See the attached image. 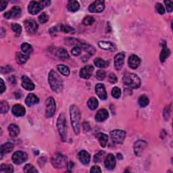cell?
Wrapping results in <instances>:
<instances>
[{
    "mask_svg": "<svg viewBox=\"0 0 173 173\" xmlns=\"http://www.w3.org/2000/svg\"><path fill=\"white\" fill-rule=\"evenodd\" d=\"M48 83L53 91L60 93L63 89V81L56 71L52 70L48 76Z\"/></svg>",
    "mask_w": 173,
    "mask_h": 173,
    "instance_id": "6da1fadb",
    "label": "cell"
},
{
    "mask_svg": "<svg viewBox=\"0 0 173 173\" xmlns=\"http://www.w3.org/2000/svg\"><path fill=\"white\" fill-rule=\"evenodd\" d=\"M70 116L74 133L76 135H79L81 128V114L79 108L75 105H72L70 107Z\"/></svg>",
    "mask_w": 173,
    "mask_h": 173,
    "instance_id": "7a4b0ae2",
    "label": "cell"
},
{
    "mask_svg": "<svg viewBox=\"0 0 173 173\" xmlns=\"http://www.w3.org/2000/svg\"><path fill=\"white\" fill-rule=\"evenodd\" d=\"M57 129L58 131L61 140L63 142L67 139V125L66 116L64 113L60 114L57 120Z\"/></svg>",
    "mask_w": 173,
    "mask_h": 173,
    "instance_id": "3957f363",
    "label": "cell"
},
{
    "mask_svg": "<svg viewBox=\"0 0 173 173\" xmlns=\"http://www.w3.org/2000/svg\"><path fill=\"white\" fill-rule=\"evenodd\" d=\"M123 83L130 88L137 89L141 85V79L139 77L133 73H126L123 77Z\"/></svg>",
    "mask_w": 173,
    "mask_h": 173,
    "instance_id": "277c9868",
    "label": "cell"
},
{
    "mask_svg": "<svg viewBox=\"0 0 173 173\" xmlns=\"http://www.w3.org/2000/svg\"><path fill=\"white\" fill-rule=\"evenodd\" d=\"M56 110V101L52 97H49L45 101V116L52 118Z\"/></svg>",
    "mask_w": 173,
    "mask_h": 173,
    "instance_id": "5b68a950",
    "label": "cell"
},
{
    "mask_svg": "<svg viewBox=\"0 0 173 173\" xmlns=\"http://www.w3.org/2000/svg\"><path fill=\"white\" fill-rule=\"evenodd\" d=\"M52 164L56 168H63L67 166V158L63 155L57 154L52 157Z\"/></svg>",
    "mask_w": 173,
    "mask_h": 173,
    "instance_id": "8992f818",
    "label": "cell"
},
{
    "mask_svg": "<svg viewBox=\"0 0 173 173\" xmlns=\"http://www.w3.org/2000/svg\"><path fill=\"white\" fill-rule=\"evenodd\" d=\"M110 138L112 141L117 144H122L125 141L126 137V133L122 130H114L110 132Z\"/></svg>",
    "mask_w": 173,
    "mask_h": 173,
    "instance_id": "52a82bcc",
    "label": "cell"
},
{
    "mask_svg": "<svg viewBox=\"0 0 173 173\" xmlns=\"http://www.w3.org/2000/svg\"><path fill=\"white\" fill-rule=\"evenodd\" d=\"M44 7L45 6L43 1L39 2L36 1H32L28 4V11L31 15H36L42 11L44 8Z\"/></svg>",
    "mask_w": 173,
    "mask_h": 173,
    "instance_id": "ba28073f",
    "label": "cell"
},
{
    "mask_svg": "<svg viewBox=\"0 0 173 173\" xmlns=\"http://www.w3.org/2000/svg\"><path fill=\"white\" fill-rule=\"evenodd\" d=\"M57 32H63L64 33H74L75 32V28L73 27L67 25V24H60L56 27H53L49 29V32L51 34L56 33Z\"/></svg>",
    "mask_w": 173,
    "mask_h": 173,
    "instance_id": "9c48e42d",
    "label": "cell"
},
{
    "mask_svg": "<svg viewBox=\"0 0 173 173\" xmlns=\"http://www.w3.org/2000/svg\"><path fill=\"white\" fill-rule=\"evenodd\" d=\"M105 9V2L102 0H97L90 4L89 11L92 13H100Z\"/></svg>",
    "mask_w": 173,
    "mask_h": 173,
    "instance_id": "30bf717a",
    "label": "cell"
},
{
    "mask_svg": "<svg viewBox=\"0 0 173 173\" xmlns=\"http://www.w3.org/2000/svg\"><path fill=\"white\" fill-rule=\"evenodd\" d=\"M28 159V156L25 153V152L22 151H16L15 153L12 155V162H13L15 164H21L26 162Z\"/></svg>",
    "mask_w": 173,
    "mask_h": 173,
    "instance_id": "8fae6325",
    "label": "cell"
},
{
    "mask_svg": "<svg viewBox=\"0 0 173 173\" xmlns=\"http://www.w3.org/2000/svg\"><path fill=\"white\" fill-rule=\"evenodd\" d=\"M21 8L18 6H14L9 11L6 12V13L3 14V16L4 18H6L7 19H15L20 17V16L21 15Z\"/></svg>",
    "mask_w": 173,
    "mask_h": 173,
    "instance_id": "7c38bea8",
    "label": "cell"
},
{
    "mask_svg": "<svg viewBox=\"0 0 173 173\" xmlns=\"http://www.w3.org/2000/svg\"><path fill=\"white\" fill-rule=\"evenodd\" d=\"M24 25L28 32L31 34H35L38 30V24L35 20L28 19L24 22Z\"/></svg>",
    "mask_w": 173,
    "mask_h": 173,
    "instance_id": "4fadbf2b",
    "label": "cell"
},
{
    "mask_svg": "<svg viewBox=\"0 0 173 173\" xmlns=\"http://www.w3.org/2000/svg\"><path fill=\"white\" fill-rule=\"evenodd\" d=\"M125 53L120 52L114 57V68L116 71H121L125 63Z\"/></svg>",
    "mask_w": 173,
    "mask_h": 173,
    "instance_id": "5bb4252c",
    "label": "cell"
},
{
    "mask_svg": "<svg viewBox=\"0 0 173 173\" xmlns=\"http://www.w3.org/2000/svg\"><path fill=\"white\" fill-rule=\"evenodd\" d=\"M147 143L143 140H138L135 143L134 145V152L137 156H139L142 154L144 150L147 147Z\"/></svg>",
    "mask_w": 173,
    "mask_h": 173,
    "instance_id": "9a60e30c",
    "label": "cell"
},
{
    "mask_svg": "<svg viewBox=\"0 0 173 173\" xmlns=\"http://www.w3.org/2000/svg\"><path fill=\"white\" fill-rule=\"evenodd\" d=\"M93 71L94 67L92 65H86L85 67L81 69L79 75L84 79H89L91 77Z\"/></svg>",
    "mask_w": 173,
    "mask_h": 173,
    "instance_id": "2e32d148",
    "label": "cell"
},
{
    "mask_svg": "<svg viewBox=\"0 0 173 173\" xmlns=\"http://www.w3.org/2000/svg\"><path fill=\"white\" fill-rule=\"evenodd\" d=\"M116 161L115 156L112 154H110L105 158L104 165L107 169L112 170L116 166Z\"/></svg>",
    "mask_w": 173,
    "mask_h": 173,
    "instance_id": "e0dca14e",
    "label": "cell"
},
{
    "mask_svg": "<svg viewBox=\"0 0 173 173\" xmlns=\"http://www.w3.org/2000/svg\"><path fill=\"white\" fill-rule=\"evenodd\" d=\"M21 84L22 87L27 91H32L35 89V84L27 76L23 75L21 78Z\"/></svg>",
    "mask_w": 173,
    "mask_h": 173,
    "instance_id": "ac0fdd59",
    "label": "cell"
},
{
    "mask_svg": "<svg viewBox=\"0 0 173 173\" xmlns=\"http://www.w3.org/2000/svg\"><path fill=\"white\" fill-rule=\"evenodd\" d=\"M96 92L97 95V96L102 100H106L107 97H108V95H107L105 86L104 85H103L101 83H98L96 85Z\"/></svg>",
    "mask_w": 173,
    "mask_h": 173,
    "instance_id": "d6986e66",
    "label": "cell"
},
{
    "mask_svg": "<svg viewBox=\"0 0 173 173\" xmlns=\"http://www.w3.org/2000/svg\"><path fill=\"white\" fill-rule=\"evenodd\" d=\"M12 114H13L15 116L21 117L25 115L26 110L24 107L20 104H16L13 106L12 110Z\"/></svg>",
    "mask_w": 173,
    "mask_h": 173,
    "instance_id": "ffe728a7",
    "label": "cell"
},
{
    "mask_svg": "<svg viewBox=\"0 0 173 173\" xmlns=\"http://www.w3.org/2000/svg\"><path fill=\"white\" fill-rule=\"evenodd\" d=\"M129 67L132 69H136L137 68L140 64H141V59L139 58V57L136 56V55H131L129 57Z\"/></svg>",
    "mask_w": 173,
    "mask_h": 173,
    "instance_id": "44dd1931",
    "label": "cell"
},
{
    "mask_svg": "<svg viewBox=\"0 0 173 173\" xmlns=\"http://www.w3.org/2000/svg\"><path fill=\"white\" fill-rule=\"evenodd\" d=\"M78 158H79L80 162L83 164L84 165L89 164L91 160V156L87 151L85 150L81 151L79 154H78Z\"/></svg>",
    "mask_w": 173,
    "mask_h": 173,
    "instance_id": "7402d4cb",
    "label": "cell"
},
{
    "mask_svg": "<svg viewBox=\"0 0 173 173\" xmlns=\"http://www.w3.org/2000/svg\"><path fill=\"white\" fill-rule=\"evenodd\" d=\"M109 116L108 112L106 109H101L96 114V120L97 122H103L106 121Z\"/></svg>",
    "mask_w": 173,
    "mask_h": 173,
    "instance_id": "603a6c76",
    "label": "cell"
},
{
    "mask_svg": "<svg viewBox=\"0 0 173 173\" xmlns=\"http://www.w3.org/2000/svg\"><path fill=\"white\" fill-rule=\"evenodd\" d=\"M39 102V99L37 97V96H36L33 93L28 94L25 100L26 104L29 107L37 104Z\"/></svg>",
    "mask_w": 173,
    "mask_h": 173,
    "instance_id": "cb8c5ba5",
    "label": "cell"
},
{
    "mask_svg": "<svg viewBox=\"0 0 173 173\" xmlns=\"http://www.w3.org/2000/svg\"><path fill=\"white\" fill-rule=\"evenodd\" d=\"M14 146L12 143H4L1 147V159L3 158V155L9 154L14 150Z\"/></svg>",
    "mask_w": 173,
    "mask_h": 173,
    "instance_id": "d4e9b609",
    "label": "cell"
},
{
    "mask_svg": "<svg viewBox=\"0 0 173 173\" xmlns=\"http://www.w3.org/2000/svg\"><path fill=\"white\" fill-rule=\"evenodd\" d=\"M99 46L102 49H104V50H108L114 52L116 50V46L114 43L110 42H100L98 43Z\"/></svg>",
    "mask_w": 173,
    "mask_h": 173,
    "instance_id": "484cf974",
    "label": "cell"
},
{
    "mask_svg": "<svg viewBox=\"0 0 173 173\" xmlns=\"http://www.w3.org/2000/svg\"><path fill=\"white\" fill-rule=\"evenodd\" d=\"M56 56L58 57L59 59L62 60L70 58V56L68 52L64 48H59L57 49L56 53Z\"/></svg>",
    "mask_w": 173,
    "mask_h": 173,
    "instance_id": "4316f807",
    "label": "cell"
},
{
    "mask_svg": "<svg viewBox=\"0 0 173 173\" xmlns=\"http://www.w3.org/2000/svg\"><path fill=\"white\" fill-rule=\"evenodd\" d=\"M80 8V4L77 1H74V0H71L68 2L67 4V9L72 12H75L77 10H79Z\"/></svg>",
    "mask_w": 173,
    "mask_h": 173,
    "instance_id": "83f0119b",
    "label": "cell"
},
{
    "mask_svg": "<svg viewBox=\"0 0 173 173\" xmlns=\"http://www.w3.org/2000/svg\"><path fill=\"white\" fill-rule=\"evenodd\" d=\"M29 57L27 54H22V53H17L16 55V61L18 64H24L28 61Z\"/></svg>",
    "mask_w": 173,
    "mask_h": 173,
    "instance_id": "f1b7e54d",
    "label": "cell"
},
{
    "mask_svg": "<svg viewBox=\"0 0 173 173\" xmlns=\"http://www.w3.org/2000/svg\"><path fill=\"white\" fill-rule=\"evenodd\" d=\"M97 138L98 139L99 142H100L101 146L102 147H105L107 145V143H108V136L105 133H100L97 135Z\"/></svg>",
    "mask_w": 173,
    "mask_h": 173,
    "instance_id": "f546056e",
    "label": "cell"
},
{
    "mask_svg": "<svg viewBox=\"0 0 173 173\" xmlns=\"http://www.w3.org/2000/svg\"><path fill=\"white\" fill-rule=\"evenodd\" d=\"M170 55H171L170 49L167 48L166 47V45H164L162 48L161 53H160V62H164L165 60L167 59V57H169Z\"/></svg>",
    "mask_w": 173,
    "mask_h": 173,
    "instance_id": "4dcf8cb0",
    "label": "cell"
},
{
    "mask_svg": "<svg viewBox=\"0 0 173 173\" xmlns=\"http://www.w3.org/2000/svg\"><path fill=\"white\" fill-rule=\"evenodd\" d=\"M8 132L11 137H16L20 133L19 127L15 124H11L8 126Z\"/></svg>",
    "mask_w": 173,
    "mask_h": 173,
    "instance_id": "1f68e13d",
    "label": "cell"
},
{
    "mask_svg": "<svg viewBox=\"0 0 173 173\" xmlns=\"http://www.w3.org/2000/svg\"><path fill=\"white\" fill-rule=\"evenodd\" d=\"M21 49L22 51L27 55H30L33 52V49L31 46V45L28 43H23L21 45Z\"/></svg>",
    "mask_w": 173,
    "mask_h": 173,
    "instance_id": "d6a6232c",
    "label": "cell"
},
{
    "mask_svg": "<svg viewBox=\"0 0 173 173\" xmlns=\"http://www.w3.org/2000/svg\"><path fill=\"white\" fill-rule=\"evenodd\" d=\"M138 103L140 107H141V108H145V107L149 105L150 100L146 96H145V95H142V96L139 97Z\"/></svg>",
    "mask_w": 173,
    "mask_h": 173,
    "instance_id": "836d02e7",
    "label": "cell"
},
{
    "mask_svg": "<svg viewBox=\"0 0 173 173\" xmlns=\"http://www.w3.org/2000/svg\"><path fill=\"white\" fill-rule=\"evenodd\" d=\"M87 106L91 110H96L98 106V101L96 97H91L87 101Z\"/></svg>",
    "mask_w": 173,
    "mask_h": 173,
    "instance_id": "e575fe53",
    "label": "cell"
},
{
    "mask_svg": "<svg viewBox=\"0 0 173 173\" xmlns=\"http://www.w3.org/2000/svg\"><path fill=\"white\" fill-rule=\"evenodd\" d=\"M14 168L11 164H2L0 166V172L1 173H12Z\"/></svg>",
    "mask_w": 173,
    "mask_h": 173,
    "instance_id": "d590c367",
    "label": "cell"
},
{
    "mask_svg": "<svg viewBox=\"0 0 173 173\" xmlns=\"http://www.w3.org/2000/svg\"><path fill=\"white\" fill-rule=\"evenodd\" d=\"M57 68L62 75H63L64 76H68L70 75V69L67 66L63 64L57 65Z\"/></svg>",
    "mask_w": 173,
    "mask_h": 173,
    "instance_id": "8d00e7d4",
    "label": "cell"
},
{
    "mask_svg": "<svg viewBox=\"0 0 173 173\" xmlns=\"http://www.w3.org/2000/svg\"><path fill=\"white\" fill-rule=\"evenodd\" d=\"M94 64L98 68H105L108 66V62L100 57H97L94 60Z\"/></svg>",
    "mask_w": 173,
    "mask_h": 173,
    "instance_id": "74e56055",
    "label": "cell"
},
{
    "mask_svg": "<svg viewBox=\"0 0 173 173\" xmlns=\"http://www.w3.org/2000/svg\"><path fill=\"white\" fill-rule=\"evenodd\" d=\"M9 105L6 101H2L0 103V112L2 114H6L9 110Z\"/></svg>",
    "mask_w": 173,
    "mask_h": 173,
    "instance_id": "f35d334b",
    "label": "cell"
},
{
    "mask_svg": "<svg viewBox=\"0 0 173 173\" xmlns=\"http://www.w3.org/2000/svg\"><path fill=\"white\" fill-rule=\"evenodd\" d=\"M105 155V152L104 151H100V152H98L97 154L94 156L93 158V162L95 163H100L102 161L103 158Z\"/></svg>",
    "mask_w": 173,
    "mask_h": 173,
    "instance_id": "ab89813d",
    "label": "cell"
},
{
    "mask_svg": "<svg viewBox=\"0 0 173 173\" xmlns=\"http://www.w3.org/2000/svg\"><path fill=\"white\" fill-rule=\"evenodd\" d=\"M12 29L13 30V31L15 32V33L18 36H19L20 35V33L22 32V27L18 23H13L11 25Z\"/></svg>",
    "mask_w": 173,
    "mask_h": 173,
    "instance_id": "60d3db41",
    "label": "cell"
},
{
    "mask_svg": "<svg viewBox=\"0 0 173 173\" xmlns=\"http://www.w3.org/2000/svg\"><path fill=\"white\" fill-rule=\"evenodd\" d=\"M95 22V19L93 17L91 16H86V17L84 18L83 20V24L85 26H90L93 24Z\"/></svg>",
    "mask_w": 173,
    "mask_h": 173,
    "instance_id": "b9f144b4",
    "label": "cell"
},
{
    "mask_svg": "<svg viewBox=\"0 0 173 173\" xmlns=\"http://www.w3.org/2000/svg\"><path fill=\"white\" fill-rule=\"evenodd\" d=\"M112 96L115 99H118L121 96V90L118 86H114L112 90Z\"/></svg>",
    "mask_w": 173,
    "mask_h": 173,
    "instance_id": "7bdbcfd3",
    "label": "cell"
},
{
    "mask_svg": "<svg viewBox=\"0 0 173 173\" xmlns=\"http://www.w3.org/2000/svg\"><path fill=\"white\" fill-rule=\"evenodd\" d=\"M24 172L26 173H28V172H38V171L36 169V168L31 165L30 164H28L27 165L24 166Z\"/></svg>",
    "mask_w": 173,
    "mask_h": 173,
    "instance_id": "ee69618b",
    "label": "cell"
},
{
    "mask_svg": "<svg viewBox=\"0 0 173 173\" xmlns=\"http://www.w3.org/2000/svg\"><path fill=\"white\" fill-rule=\"evenodd\" d=\"M106 77V74L104 71H103V70H99V71H97L96 77L99 81L104 80Z\"/></svg>",
    "mask_w": 173,
    "mask_h": 173,
    "instance_id": "f6af8a7d",
    "label": "cell"
},
{
    "mask_svg": "<svg viewBox=\"0 0 173 173\" xmlns=\"http://www.w3.org/2000/svg\"><path fill=\"white\" fill-rule=\"evenodd\" d=\"M171 104L168 105V106H166V108H164V110L163 115H164V118H165L166 121L168 120V118H169V117H170V115H171Z\"/></svg>",
    "mask_w": 173,
    "mask_h": 173,
    "instance_id": "bcb514c9",
    "label": "cell"
},
{
    "mask_svg": "<svg viewBox=\"0 0 173 173\" xmlns=\"http://www.w3.org/2000/svg\"><path fill=\"white\" fill-rule=\"evenodd\" d=\"M48 20H49V16L47 15L46 13H45V12H43V13L41 14L39 17V22L42 24L46 23L48 21Z\"/></svg>",
    "mask_w": 173,
    "mask_h": 173,
    "instance_id": "7dc6e473",
    "label": "cell"
},
{
    "mask_svg": "<svg viewBox=\"0 0 173 173\" xmlns=\"http://www.w3.org/2000/svg\"><path fill=\"white\" fill-rule=\"evenodd\" d=\"M156 10H157L158 12L160 14H164V13H165V9H164V6L162 5L161 3H157L156 5Z\"/></svg>",
    "mask_w": 173,
    "mask_h": 173,
    "instance_id": "c3c4849f",
    "label": "cell"
},
{
    "mask_svg": "<svg viewBox=\"0 0 173 173\" xmlns=\"http://www.w3.org/2000/svg\"><path fill=\"white\" fill-rule=\"evenodd\" d=\"M71 53L72 54V56H79L81 53V48L79 46H76L74 47L72 51H71Z\"/></svg>",
    "mask_w": 173,
    "mask_h": 173,
    "instance_id": "681fc988",
    "label": "cell"
},
{
    "mask_svg": "<svg viewBox=\"0 0 173 173\" xmlns=\"http://www.w3.org/2000/svg\"><path fill=\"white\" fill-rule=\"evenodd\" d=\"M108 81L110 83H112V84L117 83L118 79L116 75L114 73H110V75L108 76Z\"/></svg>",
    "mask_w": 173,
    "mask_h": 173,
    "instance_id": "f907efd6",
    "label": "cell"
},
{
    "mask_svg": "<svg viewBox=\"0 0 173 173\" xmlns=\"http://www.w3.org/2000/svg\"><path fill=\"white\" fill-rule=\"evenodd\" d=\"M13 71V68L10 66H6L5 67H2L1 72L3 74H7Z\"/></svg>",
    "mask_w": 173,
    "mask_h": 173,
    "instance_id": "816d5d0a",
    "label": "cell"
},
{
    "mask_svg": "<svg viewBox=\"0 0 173 173\" xmlns=\"http://www.w3.org/2000/svg\"><path fill=\"white\" fill-rule=\"evenodd\" d=\"M164 3H165L167 11L168 12H171L172 11V6L173 2L172 1H164Z\"/></svg>",
    "mask_w": 173,
    "mask_h": 173,
    "instance_id": "f5cc1de1",
    "label": "cell"
},
{
    "mask_svg": "<svg viewBox=\"0 0 173 173\" xmlns=\"http://www.w3.org/2000/svg\"><path fill=\"white\" fill-rule=\"evenodd\" d=\"M8 2L7 1H1L0 2V7H1V11H3L4 10L6 9L7 6Z\"/></svg>",
    "mask_w": 173,
    "mask_h": 173,
    "instance_id": "db71d44e",
    "label": "cell"
},
{
    "mask_svg": "<svg viewBox=\"0 0 173 173\" xmlns=\"http://www.w3.org/2000/svg\"><path fill=\"white\" fill-rule=\"evenodd\" d=\"M90 172H91V173L92 172H101V170L99 166H92L91 168Z\"/></svg>",
    "mask_w": 173,
    "mask_h": 173,
    "instance_id": "11a10c76",
    "label": "cell"
},
{
    "mask_svg": "<svg viewBox=\"0 0 173 173\" xmlns=\"http://www.w3.org/2000/svg\"><path fill=\"white\" fill-rule=\"evenodd\" d=\"M0 83H1V93H3L6 91V85L2 79H0Z\"/></svg>",
    "mask_w": 173,
    "mask_h": 173,
    "instance_id": "9f6ffc18",
    "label": "cell"
},
{
    "mask_svg": "<svg viewBox=\"0 0 173 173\" xmlns=\"http://www.w3.org/2000/svg\"><path fill=\"white\" fill-rule=\"evenodd\" d=\"M83 129L85 132L89 131L90 130V125H89V124L88 122H83Z\"/></svg>",
    "mask_w": 173,
    "mask_h": 173,
    "instance_id": "6f0895ef",
    "label": "cell"
},
{
    "mask_svg": "<svg viewBox=\"0 0 173 173\" xmlns=\"http://www.w3.org/2000/svg\"><path fill=\"white\" fill-rule=\"evenodd\" d=\"M73 166H74V164L72 163V162H68L67 164V166L69 168V169H71V168H72L73 167Z\"/></svg>",
    "mask_w": 173,
    "mask_h": 173,
    "instance_id": "680465c9",
    "label": "cell"
}]
</instances>
